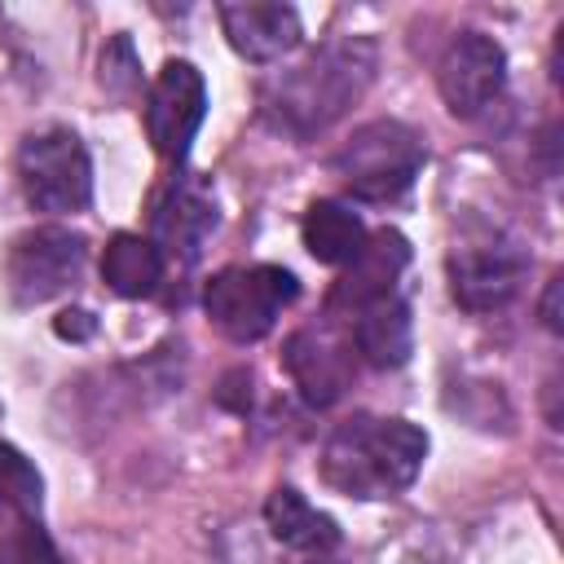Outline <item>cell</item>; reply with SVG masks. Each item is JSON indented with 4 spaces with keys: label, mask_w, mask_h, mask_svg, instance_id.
Returning <instances> with one entry per match:
<instances>
[{
    "label": "cell",
    "mask_w": 564,
    "mask_h": 564,
    "mask_svg": "<svg viewBox=\"0 0 564 564\" xmlns=\"http://www.w3.org/2000/svg\"><path fill=\"white\" fill-rule=\"evenodd\" d=\"M375 66H379V48L370 35L326 40L304 62H295L291 70L269 79V88L260 97L264 119L278 132L308 141V137L326 132L348 106L361 101V93L375 79Z\"/></svg>",
    "instance_id": "obj_1"
},
{
    "label": "cell",
    "mask_w": 564,
    "mask_h": 564,
    "mask_svg": "<svg viewBox=\"0 0 564 564\" xmlns=\"http://www.w3.org/2000/svg\"><path fill=\"white\" fill-rule=\"evenodd\" d=\"M427 458V432L405 419H379V414H352L326 436L322 449V476L330 489L348 498H392L414 485L419 467Z\"/></svg>",
    "instance_id": "obj_2"
},
{
    "label": "cell",
    "mask_w": 564,
    "mask_h": 564,
    "mask_svg": "<svg viewBox=\"0 0 564 564\" xmlns=\"http://www.w3.org/2000/svg\"><path fill=\"white\" fill-rule=\"evenodd\" d=\"M300 282L282 264H229L207 278L203 308L212 326L234 344H256L273 330L286 304H295Z\"/></svg>",
    "instance_id": "obj_3"
},
{
    "label": "cell",
    "mask_w": 564,
    "mask_h": 564,
    "mask_svg": "<svg viewBox=\"0 0 564 564\" xmlns=\"http://www.w3.org/2000/svg\"><path fill=\"white\" fill-rule=\"evenodd\" d=\"M423 159H427V150H423L414 128H405L397 119H375L339 145L330 167H335V176L344 181V189L352 198L388 203V198H397L414 185Z\"/></svg>",
    "instance_id": "obj_4"
},
{
    "label": "cell",
    "mask_w": 564,
    "mask_h": 564,
    "mask_svg": "<svg viewBox=\"0 0 564 564\" xmlns=\"http://www.w3.org/2000/svg\"><path fill=\"white\" fill-rule=\"evenodd\" d=\"M524 273H529V256L507 229L485 220H467L458 229L449 247V291L463 308L489 313L511 304Z\"/></svg>",
    "instance_id": "obj_5"
},
{
    "label": "cell",
    "mask_w": 564,
    "mask_h": 564,
    "mask_svg": "<svg viewBox=\"0 0 564 564\" xmlns=\"http://www.w3.org/2000/svg\"><path fill=\"white\" fill-rule=\"evenodd\" d=\"M18 181L35 212H84L93 198V163L70 128L31 132L18 150Z\"/></svg>",
    "instance_id": "obj_6"
},
{
    "label": "cell",
    "mask_w": 564,
    "mask_h": 564,
    "mask_svg": "<svg viewBox=\"0 0 564 564\" xmlns=\"http://www.w3.org/2000/svg\"><path fill=\"white\" fill-rule=\"evenodd\" d=\"M84 260H88V238L84 234L62 229V225L26 229L9 242V260H4L9 295L26 308L44 304V300H57L79 282Z\"/></svg>",
    "instance_id": "obj_7"
},
{
    "label": "cell",
    "mask_w": 564,
    "mask_h": 564,
    "mask_svg": "<svg viewBox=\"0 0 564 564\" xmlns=\"http://www.w3.org/2000/svg\"><path fill=\"white\" fill-rule=\"evenodd\" d=\"M207 115V84L194 62H167L150 93H145V132L154 150L167 163H181L189 154V141L198 137Z\"/></svg>",
    "instance_id": "obj_8"
},
{
    "label": "cell",
    "mask_w": 564,
    "mask_h": 564,
    "mask_svg": "<svg viewBox=\"0 0 564 564\" xmlns=\"http://www.w3.org/2000/svg\"><path fill=\"white\" fill-rule=\"evenodd\" d=\"M502 84H507V53L485 31H463L445 48V57L436 66L441 101L458 119H476L485 106H494L498 93H502Z\"/></svg>",
    "instance_id": "obj_9"
},
{
    "label": "cell",
    "mask_w": 564,
    "mask_h": 564,
    "mask_svg": "<svg viewBox=\"0 0 564 564\" xmlns=\"http://www.w3.org/2000/svg\"><path fill=\"white\" fill-rule=\"evenodd\" d=\"M352 339L335 335L330 326H304L286 339V352H282V366L286 375L295 379L300 397L308 405H330L344 397L348 379H352Z\"/></svg>",
    "instance_id": "obj_10"
},
{
    "label": "cell",
    "mask_w": 564,
    "mask_h": 564,
    "mask_svg": "<svg viewBox=\"0 0 564 564\" xmlns=\"http://www.w3.org/2000/svg\"><path fill=\"white\" fill-rule=\"evenodd\" d=\"M216 229V198H212V185L198 176V172H185L167 185V194L159 198L154 207V247L159 256L167 260H194L207 242V234Z\"/></svg>",
    "instance_id": "obj_11"
},
{
    "label": "cell",
    "mask_w": 564,
    "mask_h": 564,
    "mask_svg": "<svg viewBox=\"0 0 564 564\" xmlns=\"http://www.w3.org/2000/svg\"><path fill=\"white\" fill-rule=\"evenodd\" d=\"M405 260H410V242H405L397 229H383V234L366 238V247L344 264L335 291H330V308H339V313L352 317V313L366 308L370 300L397 295L392 286H397Z\"/></svg>",
    "instance_id": "obj_12"
},
{
    "label": "cell",
    "mask_w": 564,
    "mask_h": 564,
    "mask_svg": "<svg viewBox=\"0 0 564 564\" xmlns=\"http://www.w3.org/2000/svg\"><path fill=\"white\" fill-rule=\"evenodd\" d=\"M220 26L234 53L247 62H278L304 40L300 13L291 4H264V0L220 4Z\"/></svg>",
    "instance_id": "obj_13"
},
{
    "label": "cell",
    "mask_w": 564,
    "mask_h": 564,
    "mask_svg": "<svg viewBox=\"0 0 564 564\" xmlns=\"http://www.w3.org/2000/svg\"><path fill=\"white\" fill-rule=\"evenodd\" d=\"M352 348L357 357H366L379 370H397L410 361L414 348V326H410V308L401 295H383L370 300L366 308L352 313Z\"/></svg>",
    "instance_id": "obj_14"
},
{
    "label": "cell",
    "mask_w": 564,
    "mask_h": 564,
    "mask_svg": "<svg viewBox=\"0 0 564 564\" xmlns=\"http://www.w3.org/2000/svg\"><path fill=\"white\" fill-rule=\"evenodd\" d=\"M264 524H269V533H273L282 546L304 551V555H326V551L339 546V524H335L326 511H317V507H313L300 489H291V485H282V489L269 494V502H264Z\"/></svg>",
    "instance_id": "obj_15"
},
{
    "label": "cell",
    "mask_w": 564,
    "mask_h": 564,
    "mask_svg": "<svg viewBox=\"0 0 564 564\" xmlns=\"http://www.w3.org/2000/svg\"><path fill=\"white\" fill-rule=\"evenodd\" d=\"M300 238H304V247H308L313 260L344 269V264L366 247L370 234H366V225H361V216H357L352 207H344V203H335V198H317V203L304 212Z\"/></svg>",
    "instance_id": "obj_16"
},
{
    "label": "cell",
    "mask_w": 564,
    "mask_h": 564,
    "mask_svg": "<svg viewBox=\"0 0 564 564\" xmlns=\"http://www.w3.org/2000/svg\"><path fill=\"white\" fill-rule=\"evenodd\" d=\"M163 269L167 260L159 256V247L141 234H115L101 251V278L115 295L123 300H141V295H154L159 282H163Z\"/></svg>",
    "instance_id": "obj_17"
},
{
    "label": "cell",
    "mask_w": 564,
    "mask_h": 564,
    "mask_svg": "<svg viewBox=\"0 0 564 564\" xmlns=\"http://www.w3.org/2000/svg\"><path fill=\"white\" fill-rule=\"evenodd\" d=\"M40 471L13 449V445H0V502L9 511H18V520H35L40 516Z\"/></svg>",
    "instance_id": "obj_18"
},
{
    "label": "cell",
    "mask_w": 564,
    "mask_h": 564,
    "mask_svg": "<svg viewBox=\"0 0 564 564\" xmlns=\"http://www.w3.org/2000/svg\"><path fill=\"white\" fill-rule=\"evenodd\" d=\"M0 564H62V555L40 520H13V529L0 538Z\"/></svg>",
    "instance_id": "obj_19"
},
{
    "label": "cell",
    "mask_w": 564,
    "mask_h": 564,
    "mask_svg": "<svg viewBox=\"0 0 564 564\" xmlns=\"http://www.w3.org/2000/svg\"><path fill=\"white\" fill-rule=\"evenodd\" d=\"M101 84L110 88V93H132L137 84H141V75H137V57H132V44L119 35L106 53H101Z\"/></svg>",
    "instance_id": "obj_20"
},
{
    "label": "cell",
    "mask_w": 564,
    "mask_h": 564,
    "mask_svg": "<svg viewBox=\"0 0 564 564\" xmlns=\"http://www.w3.org/2000/svg\"><path fill=\"white\" fill-rule=\"evenodd\" d=\"M53 330H57L62 339H88V335L97 330V322H93V313H84V308H66V313L53 322Z\"/></svg>",
    "instance_id": "obj_21"
},
{
    "label": "cell",
    "mask_w": 564,
    "mask_h": 564,
    "mask_svg": "<svg viewBox=\"0 0 564 564\" xmlns=\"http://www.w3.org/2000/svg\"><path fill=\"white\" fill-rule=\"evenodd\" d=\"M560 286H564V278L555 273V278L546 282V295H542V326L555 330V335L564 330V322H560Z\"/></svg>",
    "instance_id": "obj_22"
},
{
    "label": "cell",
    "mask_w": 564,
    "mask_h": 564,
    "mask_svg": "<svg viewBox=\"0 0 564 564\" xmlns=\"http://www.w3.org/2000/svg\"><path fill=\"white\" fill-rule=\"evenodd\" d=\"M304 564H339V560H326V555H308Z\"/></svg>",
    "instance_id": "obj_23"
}]
</instances>
